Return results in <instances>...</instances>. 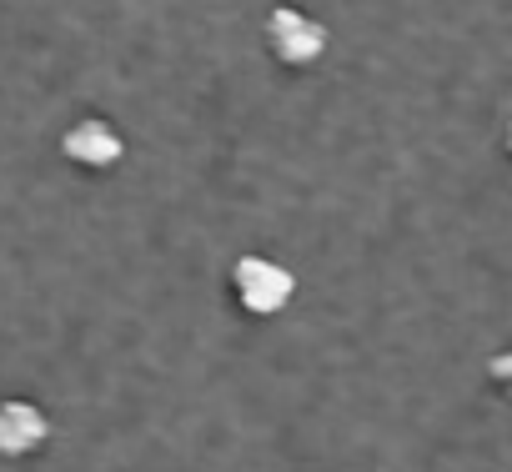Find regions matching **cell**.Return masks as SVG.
<instances>
[{
  "mask_svg": "<svg viewBox=\"0 0 512 472\" xmlns=\"http://www.w3.org/2000/svg\"><path fill=\"white\" fill-rule=\"evenodd\" d=\"M287 297H292V277H287L282 267H272V262H262V257H246V262L236 267V302H241L246 312L267 317V312L287 307Z\"/></svg>",
  "mask_w": 512,
  "mask_h": 472,
  "instance_id": "cell-1",
  "label": "cell"
},
{
  "mask_svg": "<svg viewBox=\"0 0 512 472\" xmlns=\"http://www.w3.org/2000/svg\"><path fill=\"white\" fill-rule=\"evenodd\" d=\"M41 442H46V417L36 407H26V402L0 407V452L21 457V452H36Z\"/></svg>",
  "mask_w": 512,
  "mask_h": 472,
  "instance_id": "cell-2",
  "label": "cell"
},
{
  "mask_svg": "<svg viewBox=\"0 0 512 472\" xmlns=\"http://www.w3.org/2000/svg\"><path fill=\"white\" fill-rule=\"evenodd\" d=\"M272 31H287V41H272V46H277V56H282V61H292V66H307V61H312V56H322V46H327L322 26L302 21L297 11H282V16L272 21Z\"/></svg>",
  "mask_w": 512,
  "mask_h": 472,
  "instance_id": "cell-3",
  "label": "cell"
},
{
  "mask_svg": "<svg viewBox=\"0 0 512 472\" xmlns=\"http://www.w3.org/2000/svg\"><path fill=\"white\" fill-rule=\"evenodd\" d=\"M66 151L71 161H86V166H111L121 156V141L101 126V121H81L71 136H66Z\"/></svg>",
  "mask_w": 512,
  "mask_h": 472,
  "instance_id": "cell-4",
  "label": "cell"
},
{
  "mask_svg": "<svg viewBox=\"0 0 512 472\" xmlns=\"http://www.w3.org/2000/svg\"><path fill=\"white\" fill-rule=\"evenodd\" d=\"M492 377H497V382H507V392H512V352H502V357L492 362Z\"/></svg>",
  "mask_w": 512,
  "mask_h": 472,
  "instance_id": "cell-5",
  "label": "cell"
},
{
  "mask_svg": "<svg viewBox=\"0 0 512 472\" xmlns=\"http://www.w3.org/2000/svg\"><path fill=\"white\" fill-rule=\"evenodd\" d=\"M507 146H512V126H507Z\"/></svg>",
  "mask_w": 512,
  "mask_h": 472,
  "instance_id": "cell-6",
  "label": "cell"
}]
</instances>
